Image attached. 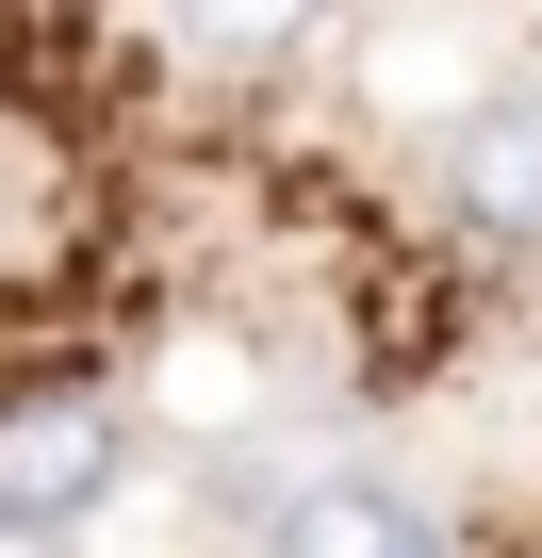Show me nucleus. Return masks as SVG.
<instances>
[{"instance_id": "f257e3e1", "label": "nucleus", "mask_w": 542, "mask_h": 558, "mask_svg": "<svg viewBox=\"0 0 542 558\" xmlns=\"http://www.w3.org/2000/svg\"><path fill=\"white\" fill-rule=\"evenodd\" d=\"M116 476H132V395L99 362L0 378V509H17V525H99Z\"/></svg>"}, {"instance_id": "f03ea898", "label": "nucleus", "mask_w": 542, "mask_h": 558, "mask_svg": "<svg viewBox=\"0 0 542 558\" xmlns=\"http://www.w3.org/2000/svg\"><path fill=\"white\" fill-rule=\"evenodd\" d=\"M427 197H444V230H460V246H493V263H542V83H493V99L444 132Z\"/></svg>"}, {"instance_id": "7ed1b4c3", "label": "nucleus", "mask_w": 542, "mask_h": 558, "mask_svg": "<svg viewBox=\"0 0 542 558\" xmlns=\"http://www.w3.org/2000/svg\"><path fill=\"white\" fill-rule=\"evenodd\" d=\"M263 558H444V509H427L411 476L346 460V476H297V493H280Z\"/></svg>"}, {"instance_id": "20e7f679", "label": "nucleus", "mask_w": 542, "mask_h": 558, "mask_svg": "<svg viewBox=\"0 0 542 558\" xmlns=\"http://www.w3.org/2000/svg\"><path fill=\"white\" fill-rule=\"evenodd\" d=\"M346 17V0H165V34L197 50V66H230V83H263V66H297L313 34Z\"/></svg>"}, {"instance_id": "39448f33", "label": "nucleus", "mask_w": 542, "mask_h": 558, "mask_svg": "<svg viewBox=\"0 0 542 558\" xmlns=\"http://www.w3.org/2000/svg\"><path fill=\"white\" fill-rule=\"evenodd\" d=\"M0 558H83V525H17L0 509Z\"/></svg>"}]
</instances>
